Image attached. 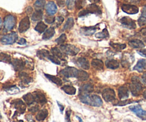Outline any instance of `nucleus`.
Wrapping results in <instances>:
<instances>
[{
    "mask_svg": "<svg viewBox=\"0 0 146 122\" xmlns=\"http://www.w3.org/2000/svg\"><path fill=\"white\" fill-rule=\"evenodd\" d=\"M80 99L82 103L85 104L90 105L92 106H102V102L101 98L98 95H90V94H82L79 95Z\"/></svg>",
    "mask_w": 146,
    "mask_h": 122,
    "instance_id": "nucleus-1",
    "label": "nucleus"
},
{
    "mask_svg": "<svg viewBox=\"0 0 146 122\" xmlns=\"http://www.w3.org/2000/svg\"><path fill=\"white\" fill-rule=\"evenodd\" d=\"M143 89V86L140 82L138 77L133 76L132 78V83L130 85V90L132 94L134 96H137L140 95V92Z\"/></svg>",
    "mask_w": 146,
    "mask_h": 122,
    "instance_id": "nucleus-2",
    "label": "nucleus"
},
{
    "mask_svg": "<svg viewBox=\"0 0 146 122\" xmlns=\"http://www.w3.org/2000/svg\"><path fill=\"white\" fill-rule=\"evenodd\" d=\"M60 49L62 51V53L70 56H76L80 51V49L78 47L72 45V44L62 45L61 47H60Z\"/></svg>",
    "mask_w": 146,
    "mask_h": 122,
    "instance_id": "nucleus-3",
    "label": "nucleus"
},
{
    "mask_svg": "<svg viewBox=\"0 0 146 122\" xmlns=\"http://www.w3.org/2000/svg\"><path fill=\"white\" fill-rule=\"evenodd\" d=\"M16 17L13 15H7L5 18V21H4V25H5V28L7 31H10L15 27V24H16Z\"/></svg>",
    "mask_w": 146,
    "mask_h": 122,
    "instance_id": "nucleus-4",
    "label": "nucleus"
},
{
    "mask_svg": "<svg viewBox=\"0 0 146 122\" xmlns=\"http://www.w3.org/2000/svg\"><path fill=\"white\" fill-rule=\"evenodd\" d=\"M18 36L17 33L12 32V33L8 34L5 35L1 38V42L5 44H12L17 42Z\"/></svg>",
    "mask_w": 146,
    "mask_h": 122,
    "instance_id": "nucleus-5",
    "label": "nucleus"
},
{
    "mask_svg": "<svg viewBox=\"0 0 146 122\" xmlns=\"http://www.w3.org/2000/svg\"><path fill=\"white\" fill-rule=\"evenodd\" d=\"M102 95V98L107 102H113L115 99V91L113 89H110V88L104 89Z\"/></svg>",
    "mask_w": 146,
    "mask_h": 122,
    "instance_id": "nucleus-6",
    "label": "nucleus"
},
{
    "mask_svg": "<svg viewBox=\"0 0 146 122\" xmlns=\"http://www.w3.org/2000/svg\"><path fill=\"white\" fill-rule=\"evenodd\" d=\"M79 70L77 69L76 68L74 67H67V68L64 69L60 71V74L63 75L64 76L67 77V78H70V77H77L78 73Z\"/></svg>",
    "mask_w": 146,
    "mask_h": 122,
    "instance_id": "nucleus-7",
    "label": "nucleus"
},
{
    "mask_svg": "<svg viewBox=\"0 0 146 122\" xmlns=\"http://www.w3.org/2000/svg\"><path fill=\"white\" fill-rule=\"evenodd\" d=\"M130 109L133 112H134L139 118H140L143 120H146V111L143 110L140 105H135L131 106Z\"/></svg>",
    "mask_w": 146,
    "mask_h": 122,
    "instance_id": "nucleus-8",
    "label": "nucleus"
},
{
    "mask_svg": "<svg viewBox=\"0 0 146 122\" xmlns=\"http://www.w3.org/2000/svg\"><path fill=\"white\" fill-rule=\"evenodd\" d=\"M120 22L122 24V25L123 26H125V28H127V29H134L136 28V24L135 21L130 19V17H127V16H125V17H123L122 19H120Z\"/></svg>",
    "mask_w": 146,
    "mask_h": 122,
    "instance_id": "nucleus-9",
    "label": "nucleus"
},
{
    "mask_svg": "<svg viewBox=\"0 0 146 122\" xmlns=\"http://www.w3.org/2000/svg\"><path fill=\"white\" fill-rule=\"evenodd\" d=\"M122 10L128 15H135L138 12L139 9L137 7L131 5H123L121 7Z\"/></svg>",
    "mask_w": 146,
    "mask_h": 122,
    "instance_id": "nucleus-10",
    "label": "nucleus"
},
{
    "mask_svg": "<svg viewBox=\"0 0 146 122\" xmlns=\"http://www.w3.org/2000/svg\"><path fill=\"white\" fill-rule=\"evenodd\" d=\"M30 26V22H29V19L28 16H25V18L21 20L20 23L19 25V32L20 33H23L25 32Z\"/></svg>",
    "mask_w": 146,
    "mask_h": 122,
    "instance_id": "nucleus-11",
    "label": "nucleus"
},
{
    "mask_svg": "<svg viewBox=\"0 0 146 122\" xmlns=\"http://www.w3.org/2000/svg\"><path fill=\"white\" fill-rule=\"evenodd\" d=\"M98 28V25L94 26H89V27H82L80 29V33L85 36H91L96 32Z\"/></svg>",
    "mask_w": 146,
    "mask_h": 122,
    "instance_id": "nucleus-12",
    "label": "nucleus"
},
{
    "mask_svg": "<svg viewBox=\"0 0 146 122\" xmlns=\"http://www.w3.org/2000/svg\"><path fill=\"white\" fill-rule=\"evenodd\" d=\"M34 96H35V102L37 103H40L41 104H44L47 102V99H46L45 95L41 92H35L33 94Z\"/></svg>",
    "mask_w": 146,
    "mask_h": 122,
    "instance_id": "nucleus-13",
    "label": "nucleus"
},
{
    "mask_svg": "<svg viewBox=\"0 0 146 122\" xmlns=\"http://www.w3.org/2000/svg\"><path fill=\"white\" fill-rule=\"evenodd\" d=\"M11 64H12L14 69H15L16 71H20V70H22L25 65V62H24L22 60L19 59H12Z\"/></svg>",
    "mask_w": 146,
    "mask_h": 122,
    "instance_id": "nucleus-14",
    "label": "nucleus"
},
{
    "mask_svg": "<svg viewBox=\"0 0 146 122\" xmlns=\"http://www.w3.org/2000/svg\"><path fill=\"white\" fill-rule=\"evenodd\" d=\"M46 11L50 15H54L57 12V5L54 2H49L46 5Z\"/></svg>",
    "mask_w": 146,
    "mask_h": 122,
    "instance_id": "nucleus-15",
    "label": "nucleus"
},
{
    "mask_svg": "<svg viewBox=\"0 0 146 122\" xmlns=\"http://www.w3.org/2000/svg\"><path fill=\"white\" fill-rule=\"evenodd\" d=\"M75 63L81 67L82 69L85 70L89 69L90 68V63L88 60L85 58H78V59L75 61Z\"/></svg>",
    "mask_w": 146,
    "mask_h": 122,
    "instance_id": "nucleus-16",
    "label": "nucleus"
},
{
    "mask_svg": "<svg viewBox=\"0 0 146 122\" xmlns=\"http://www.w3.org/2000/svg\"><path fill=\"white\" fill-rule=\"evenodd\" d=\"M118 96L122 100L127 99L129 96V91L126 86H120L118 89Z\"/></svg>",
    "mask_w": 146,
    "mask_h": 122,
    "instance_id": "nucleus-17",
    "label": "nucleus"
},
{
    "mask_svg": "<svg viewBox=\"0 0 146 122\" xmlns=\"http://www.w3.org/2000/svg\"><path fill=\"white\" fill-rule=\"evenodd\" d=\"M92 91H93V86L90 84H86L80 87L79 95L89 94L90 93L92 92Z\"/></svg>",
    "mask_w": 146,
    "mask_h": 122,
    "instance_id": "nucleus-18",
    "label": "nucleus"
},
{
    "mask_svg": "<svg viewBox=\"0 0 146 122\" xmlns=\"http://www.w3.org/2000/svg\"><path fill=\"white\" fill-rule=\"evenodd\" d=\"M86 9L89 12L90 14H95V15H98L102 14V10H101L100 7L96 5V4H92V5H89Z\"/></svg>",
    "mask_w": 146,
    "mask_h": 122,
    "instance_id": "nucleus-19",
    "label": "nucleus"
},
{
    "mask_svg": "<svg viewBox=\"0 0 146 122\" xmlns=\"http://www.w3.org/2000/svg\"><path fill=\"white\" fill-rule=\"evenodd\" d=\"M19 78H20L21 81H22V85L27 86V85H28L29 83H31L32 81V78H31V77H29V76L27 75V74L25 72L19 73Z\"/></svg>",
    "mask_w": 146,
    "mask_h": 122,
    "instance_id": "nucleus-20",
    "label": "nucleus"
},
{
    "mask_svg": "<svg viewBox=\"0 0 146 122\" xmlns=\"http://www.w3.org/2000/svg\"><path fill=\"white\" fill-rule=\"evenodd\" d=\"M129 45L134 49H140L145 47V44L141 40L139 39H133L129 42Z\"/></svg>",
    "mask_w": 146,
    "mask_h": 122,
    "instance_id": "nucleus-21",
    "label": "nucleus"
},
{
    "mask_svg": "<svg viewBox=\"0 0 146 122\" xmlns=\"http://www.w3.org/2000/svg\"><path fill=\"white\" fill-rule=\"evenodd\" d=\"M15 107L20 113H25L26 110V105L22 100H16L15 102Z\"/></svg>",
    "mask_w": 146,
    "mask_h": 122,
    "instance_id": "nucleus-22",
    "label": "nucleus"
},
{
    "mask_svg": "<svg viewBox=\"0 0 146 122\" xmlns=\"http://www.w3.org/2000/svg\"><path fill=\"white\" fill-rule=\"evenodd\" d=\"M146 69V61L145 59H140L137 61V64L134 67L133 70L139 71V72H142L144 71Z\"/></svg>",
    "mask_w": 146,
    "mask_h": 122,
    "instance_id": "nucleus-23",
    "label": "nucleus"
},
{
    "mask_svg": "<svg viewBox=\"0 0 146 122\" xmlns=\"http://www.w3.org/2000/svg\"><path fill=\"white\" fill-rule=\"evenodd\" d=\"M105 64H106V67L109 69H117L120 66L119 64V62L117 61V60L115 59H108L107 60L106 62H105Z\"/></svg>",
    "mask_w": 146,
    "mask_h": 122,
    "instance_id": "nucleus-24",
    "label": "nucleus"
},
{
    "mask_svg": "<svg viewBox=\"0 0 146 122\" xmlns=\"http://www.w3.org/2000/svg\"><path fill=\"white\" fill-rule=\"evenodd\" d=\"M44 76L48 78L49 80L53 82L54 84H57V86H62V79L59 77L55 76H52V75H50V74H44Z\"/></svg>",
    "mask_w": 146,
    "mask_h": 122,
    "instance_id": "nucleus-25",
    "label": "nucleus"
},
{
    "mask_svg": "<svg viewBox=\"0 0 146 122\" xmlns=\"http://www.w3.org/2000/svg\"><path fill=\"white\" fill-rule=\"evenodd\" d=\"M91 64H92V67H93L94 69H103V62H102V60L98 59H92Z\"/></svg>",
    "mask_w": 146,
    "mask_h": 122,
    "instance_id": "nucleus-26",
    "label": "nucleus"
},
{
    "mask_svg": "<svg viewBox=\"0 0 146 122\" xmlns=\"http://www.w3.org/2000/svg\"><path fill=\"white\" fill-rule=\"evenodd\" d=\"M47 116H48V111H47V109H42L36 114V119L40 121L44 120L47 117Z\"/></svg>",
    "mask_w": 146,
    "mask_h": 122,
    "instance_id": "nucleus-27",
    "label": "nucleus"
},
{
    "mask_svg": "<svg viewBox=\"0 0 146 122\" xmlns=\"http://www.w3.org/2000/svg\"><path fill=\"white\" fill-rule=\"evenodd\" d=\"M54 33H55V31H54V28L50 27V29H48L47 30H46L45 32H44L42 36V39H44V40H47V39H51V38L54 35Z\"/></svg>",
    "mask_w": 146,
    "mask_h": 122,
    "instance_id": "nucleus-28",
    "label": "nucleus"
},
{
    "mask_svg": "<svg viewBox=\"0 0 146 122\" xmlns=\"http://www.w3.org/2000/svg\"><path fill=\"white\" fill-rule=\"evenodd\" d=\"M76 78L80 81H86L89 78V74L83 70H79Z\"/></svg>",
    "mask_w": 146,
    "mask_h": 122,
    "instance_id": "nucleus-29",
    "label": "nucleus"
},
{
    "mask_svg": "<svg viewBox=\"0 0 146 122\" xmlns=\"http://www.w3.org/2000/svg\"><path fill=\"white\" fill-rule=\"evenodd\" d=\"M23 99L25 100V102H26V104L27 105H31L35 102V96L32 94L28 93L27 94L24 95L23 96Z\"/></svg>",
    "mask_w": 146,
    "mask_h": 122,
    "instance_id": "nucleus-30",
    "label": "nucleus"
},
{
    "mask_svg": "<svg viewBox=\"0 0 146 122\" xmlns=\"http://www.w3.org/2000/svg\"><path fill=\"white\" fill-rule=\"evenodd\" d=\"M62 89L65 92L66 94L69 95H74L76 93V89L72 86H69V85H66L62 87Z\"/></svg>",
    "mask_w": 146,
    "mask_h": 122,
    "instance_id": "nucleus-31",
    "label": "nucleus"
},
{
    "mask_svg": "<svg viewBox=\"0 0 146 122\" xmlns=\"http://www.w3.org/2000/svg\"><path fill=\"white\" fill-rule=\"evenodd\" d=\"M52 53L54 56H55L56 57H57L58 59H64V56H63V53L60 49H58L57 47H53L51 49Z\"/></svg>",
    "mask_w": 146,
    "mask_h": 122,
    "instance_id": "nucleus-32",
    "label": "nucleus"
},
{
    "mask_svg": "<svg viewBox=\"0 0 146 122\" xmlns=\"http://www.w3.org/2000/svg\"><path fill=\"white\" fill-rule=\"evenodd\" d=\"M47 28V25L44 24V22H40L37 24H36V26H35V30H36V32H38L39 33H43V32H45Z\"/></svg>",
    "mask_w": 146,
    "mask_h": 122,
    "instance_id": "nucleus-33",
    "label": "nucleus"
},
{
    "mask_svg": "<svg viewBox=\"0 0 146 122\" xmlns=\"http://www.w3.org/2000/svg\"><path fill=\"white\" fill-rule=\"evenodd\" d=\"M43 16V13L41 10H36V12H35L33 13L32 16V19L35 22L36 21H40L42 19Z\"/></svg>",
    "mask_w": 146,
    "mask_h": 122,
    "instance_id": "nucleus-34",
    "label": "nucleus"
},
{
    "mask_svg": "<svg viewBox=\"0 0 146 122\" xmlns=\"http://www.w3.org/2000/svg\"><path fill=\"white\" fill-rule=\"evenodd\" d=\"M110 45L115 50L119 51H121V50L124 49L126 48V44H118V43H113L110 42Z\"/></svg>",
    "mask_w": 146,
    "mask_h": 122,
    "instance_id": "nucleus-35",
    "label": "nucleus"
},
{
    "mask_svg": "<svg viewBox=\"0 0 146 122\" xmlns=\"http://www.w3.org/2000/svg\"><path fill=\"white\" fill-rule=\"evenodd\" d=\"M44 5H45V0H36L35 2L34 6L36 10H41L44 7Z\"/></svg>",
    "mask_w": 146,
    "mask_h": 122,
    "instance_id": "nucleus-36",
    "label": "nucleus"
},
{
    "mask_svg": "<svg viewBox=\"0 0 146 122\" xmlns=\"http://www.w3.org/2000/svg\"><path fill=\"white\" fill-rule=\"evenodd\" d=\"M73 26H74V19L72 17L68 18L64 27H63V30H69V29H72Z\"/></svg>",
    "mask_w": 146,
    "mask_h": 122,
    "instance_id": "nucleus-37",
    "label": "nucleus"
},
{
    "mask_svg": "<svg viewBox=\"0 0 146 122\" xmlns=\"http://www.w3.org/2000/svg\"><path fill=\"white\" fill-rule=\"evenodd\" d=\"M0 61H3L5 63H11L12 59L9 55L5 53H0Z\"/></svg>",
    "mask_w": 146,
    "mask_h": 122,
    "instance_id": "nucleus-38",
    "label": "nucleus"
},
{
    "mask_svg": "<svg viewBox=\"0 0 146 122\" xmlns=\"http://www.w3.org/2000/svg\"><path fill=\"white\" fill-rule=\"evenodd\" d=\"M49 56H50V52L46 49H42L37 51V57H40V59H48Z\"/></svg>",
    "mask_w": 146,
    "mask_h": 122,
    "instance_id": "nucleus-39",
    "label": "nucleus"
},
{
    "mask_svg": "<svg viewBox=\"0 0 146 122\" xmlns=\"http://www.w3.org/2000/svg\"><path fill=\"white\" fill-rule=\"evenodd\" d=\"M95 36L97 38H99V39H105V38L109 37V33H108V30L106 29H103L101 32L99 33H97L95 34Z\"/></svg>",
    "mask_w": 146,
    "mask_h": 122,
    "instance_id": "nucleus-40",
    "label": "nucleus"
},
{
    "mask_svg": "<svg viewBox=\"0 0 146 122\" xmlns=\"http://www.w3.org/2000/svg\"><path fill=\"white\" fill-rule=\"evenodd\" d=\"M7 93L10 94H18L19 92V88L17 87L16 86H11L8 87L7 89H5Z\"/></svg>",
    "mask_w": 146,
    "mask_h": 122,
    "instance_id": "nucleus-41",
    "label": "nucleus"
},
{
    "mask_svg": "<svg viewBox=\"0 0 146 122\" xmlns=\"http://www.w3.org/2000/svg\"><path fill=\"white\" fill-rule=\"evenodd\" d=\"M66 39H67V36H66V34H62L61 35V36H60L59 38H57V39L55 40L56 43H57L58 44H64V42L66 41Z\"/></svg>",
    "mask_w": 146,
    "mask_h": 122,
    "instance_id": "nucleus-42",
    "label": "nucleus"
},
{
    "mask_svg": "<svg viewBox=\"0 0 146 122\" xmlns=\"http://www.w3.org/2000/svg\"><path fill=\"white\" fill-rule=\"evenodd\" d=\"M85 0H77L75 2V7L77 9H80L85 5Z\"/></svg>",
    "mask_w": 146,
    "mask_h": 122,
    "instance_id": "nucleus-43",
    "label": "nucleus"
},
{
    "mask_svg": "<svg viewBox=\"0 0 146 122\" xmlns=\"http://www.w3.org/2000/svg\"><path fill=\"white\" fill-rule=\"evenodd\" d=\"M48 59L50 60V61H52L53 63L57 64V65H60V64H61V61L59 60V59L57 58V57H56L55 56H54L53 54L52 55L50 54V56L48 57Z\"/></svg>",
    "mask_w": 146,
    "mask_h": 122,
    "instance_id": "nucleus-44",
    "label": "nucleus"
},
{
    "mask_svg": "<svg viewBox=\"0 0 146 122\" xmlns=\"http://www.w3.org/2000/svg\"><path fill=\"white\" fill-rule=\"evenodd\" d=\"M66 5H67V9H70V10H72L75 5V0H67Z\"/></svg>",
    "mask_w": 146,
    "mask_h": 122,
    "instance_id": "nucleus-45",
    "label": "nucleus"
},
{
    "mask_svg": "<svg viewBox=\"0 0 146 122\" xmlns=\"http://www.w3.org/2000/svg\"><path fill=\"white\" fill-rule=\"evenodd\" d=\"M135 102L131 100H127V99H125V100L121 101V102H119L118 103L115 104V106H125V105H127L129 104H132V103H134Z\"/></svg>",
    "mask_w": 146,
    "mask_h": 122,
    "instance_id": "nucleus-46",
    "label": "nucleus"
},
{
    "mask_svg": "<svg viewBox=\"0 0 146 122\" xmlns=\"http://www.w3.org/2000/svg\"><path fill=\"white\" fill-rule=\"evenodd\" d=\"M44 20H45V22H47V24H52L53 22H54V20H55V19H54V17L52 16V15H49L45 16Z\"/></svg>",
    "mask_w": 146,
    "mask_h": 122,
    "instance_id": "nucleus-47",
    "label": "nucleus"
},
{
    "mask_svg": "<svg viewBox=\"0 0 146 122\" xmlns=\"http://www.w3.org/2000/svg\"><path fill=\"white\" fill-rule=\"evenodd\" d=\"M138 24L140 26L145 25L146 24V17H145V16H140V19H138Z\"/></svg>",
    "mask_w": 146,
    "mask_h": 122,
    "instance_id": "nucleus-48",
    "label": "nucleus"
},
{
    "mask_svg": "<svg viewBox=\"0 0 146 122\" xmlns=\"http://www.w3.org/2000/svg\"><path fill=\"white\" fill-rule=\"evenodd\" d=\"M55 22H56V24H57V26H60L62 24L63 22H64V18L62 16H57L55 19Z\"/></svg>",
    "mask_w": 146,
    "mask_h": 122,
    "instance_id": "nucleus-49",
    "label": "nucleus"
},
{
    "mask_svg": "<svg viewBox=\"0 0 146 122\" xmlns=\"http://www.w3.org/2000/svg\"><path fill=\"white\" fill-rule=\"evenodd\" d=\"M71 110L70 109H69V110H67V111H66V116H65V120H66V122H71V121H70V115H71Z\"/></svg>",
    "mask_w": 146,
    "mask_h": 122,
    "instance_id": "nucleus-50",
    "label": "nucleus"
},
{
    "mask_svg": "<svg viewBox=\"0 0 146 122\" xmlns=\"http://www.w3.org/2000/svg\"><path fill=\"white\" fill-rule=\"evenodd\" d=\"M89 12H88V10H87V9H85V10H82V11H81L79 13V15H78V16H86V15H89Z\"/></svg>",
    "mask_w": 146,
    "mask_h": 122,
    "instance_id": "nucleus-51",
    "label": "nucleus"
},
{
    "mask_svg": "<svg viewBox=\"0 0 146 122\" xmlns=\"http://www.w3.org/2000/svg\"><path fill=\"white\" fill-rule=\"evenodd\" d=\"M29 111L32 112V113H35V112H36V111L39 110V106H37V105H36V106H34L33 107H31L29 108Z\"/></svg>",
    "mask_w": 146,
    "mask_h": 122,
    "instance_id": "nucleus-52",
    "label": "nucleus"
},
{
    "mask_svg": "<svg viewBox=\"0 0 146 122\" xmlns=\"http://www.w3.org/2000/svg\"><path fill=\"white\" fill-rule=\"evenodd\" d=\"M137 53H138L139 54H140V55L143 56V57H146V49H142L140 50V51H137Z\"/></svg>",
    "mask_w": 146,
    "mask_h": 122,
    "instance_id": "nucleus-53",
    "label": "nucleus"
},
{
    "mask_svg": "<svg viewBox=\"0 0 146 122\" xmlns=\"http://www.w3.org/2000/svg\"><path fill=\"white\" fill-rule=\"evenodd\" d=\"M26 43H27L26 39H23V38H22V39H19V42H18V44H20V45H25V44H26Z\"/></svg>",
    "mask_w": 146,
    "mask_h": 122,
    "instance_id": "nucleus-54",
    "label": "nucleus"
},
{
    "mask_svg": "<svg viewBox=\"0 0 146 122\" xmlns=\"http://www.w3.org/2000/svg\"><path fill=\"white\" fill-rule=\"evenodd\" d=\"M142 16L146 17V5L143 7V9H142Z\"/></svg>",
    "mask_w": 146,
    "mask_h": 122,
    "instance_id": "nucleus-55",
    "label": "nucleus"
},
{
    "mask_svg": "<svg viewBox=\"0 0 146 122\" xmlns=\"http://www.w3.org/2000/svg\"><path fill=\"white\" fill-rule=\"evenodd\" d=\"M57 4L60 7H63L64 5V0H58V2H57Z\"/></svg>",
    "mask_w": 146,
    "mask_h": 122,
    "instance_id": "nucleus-56",
    "label": "nucleus"
},
{
    "mask_svg": "<svg viewBox=\"0 0 146 122\" xmlns=\"http://www.w3.org/2000/svg\"><path fill=\"white\" fill-rule=\"evenodd\" d=\"M142 81L143 82V84L146 85V74H144L142 76Z\"/></svg>",
    "mask_w": 146,
    "mask_h": 122,
    "instance_id": "nucleus-57",
    "label": "nucleus"
},
{
    "mask_svg": "<svg viewBox=\"0 0 146 122\" xmlns=\"http://www.w3.org/2000/svg\"><path fill=\"white\" fill-rule=\"evenodd\" d=\"M57 104H58L59 107H60V112H61V113H62V112H63V110H64V106H62V105L60 104L58 102H57Z\"/></svg>",
    "mask_w": 146,
    "mask_h": 122,
    "instance_id": "nucleus-58",
    "label": "nucleus"
},
{
    "mask_svg": "<svg viewBox=\"0 0 146 122\" xmlns=\"http://www.w3.org/2000/svg\"><path fill=\"white\" fill-rule=\"evenodd\" d=\"M89 1L93 4H96V3H98V2H100V0H89Z\"/></svg>",
    "mask_w": 146,
    "mask_h": 122,
    "instance_id": "nucleus-59",
    "label": "nucleus"
},
{
    "mask_svg": "<svg viewBox=\"0 0 146 122\" xmlns=\"http://www.w3.org/2000/svg\"><path fill=\"white\" fill-rule=\"evenodd\" d=\"M143 96H144L145 99H146V91H145V92H143Z\"/></svg>",
    "mask_w": 146,
    "mask_h": 122,
    "instance_id": "nucleus-60",
    "label": "nucleus"
},
{
    "mask_svg": "<svg viewBox=\"0 0 146 122\" xmlns=\"http://www.w3.org/2000/svg\"><path fill=\"white\" fill-rule=\"evenodd\" d=\"M2 19L0 18V28H1V26H2Z\"/></svg>",
    "mask_w": 146,
    "mask_h": 122,
    "instance_id": "nucleus-61",
    "label": "nucleus"
},
{
    "mask_svg": "<svg viewBox=\"0 0 146 122\" xmlns=\"http://www.w3.org/2000/svg\"><path fill=\"white\" fill-rule=\"evenodd\" d=\"M19 122H23V121H19Z\"/></svg>",
    "mask_w": 146,
    "mask_h": 122,
    "instance_id": "nucleus-62",
    "label": "nucleus"
},
{
    "mask_svg": "<svg viewBox=\"0 0 146 122\" xmlns=\"http://www.w3.org/2000/svg\"><path fill=\"white\" fill-rule=\"evenodd\" d=\"M32 122H35V121H32Z\"/></svg>",
    "mask_w": 146,
    "mask_h": 122,
    "instance_id": "nucleus-63",
    "label": "nucleus"
}]
</instances>
